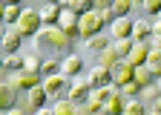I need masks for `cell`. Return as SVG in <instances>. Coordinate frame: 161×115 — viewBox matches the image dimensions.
I'll return each mask as SVG.
<instances>
[{
  "label": "cell",
  "instance_id": "obj_1",
  "mask_svg": "<svg viewBox=\"0 0 161 115\" xmlns=\"http://www.w3.org/2000/svg\"><path fill=\"white\" fill-rule=\"evenodd\" d=\"M32 43H35V46H43V43H46V46H52V49L60 52V49L69 46V37L60 32L58 26H43V29H40V32L32 37Z\"/></svg>",
  "mask_w": 161,
  "mask_h": 115
},
{
  "label": "cell",
  "instance_id": "obj_2",
  "mask_svg": "<svg viewBox=\"0 0 161 115\" xmlns=\"http://www.w3.org/2000/svg\"><path fill=\"white\" fill-rule=\"evenodd\" d=\"M14 26L20 29V35H23V37H35L40 29H43V23H40V12L23 6V12H20V20H17Z\"/></svg>",
  "mask_w": 161,
  "mask_h": 115
},
{
  "label": "cell",
  "instance_id": "obj_3",
  "mask_svg": "<svg viewBox=\"0 0 161 115\" xmlns=\"http://www.w3.org/2000/svg\"><path fill=\"white\" fill-rule=\"evenodd\" d=\"M89 92H92V86H89L86 78H75V81H69V86H66V101H72V104L78 107V104H84V101L89 98Z\"/></svg>",
  "mask_w": 161,
  "mask_h": 115
},
{
  "label": "cell",
  "instance_id": "obj_4",
  "mask_svg": "<svg viewBox=\"0 0 161 115\" xmlns=\"http://www.w3.org/2000/svg\"><path fill=\"white\" fill-rule=\"evenodd\" d=\"M80 72H84V58L80 55H66V58H60V75H64L66 81H75L80 78Z\"/></svg>",
  "mask_w": 161,
  "mask_h": 115
},
{
  "label": "cell",
  "instance_id": "obj_5",
  "mask_svg": "<svg viewBox=\"0 0 161 115\" xmlns=\"http://www.w3.org/2000/svg\"><path fill=\"white\" fill-rule=\"evenodd\" d=\"M78 29H80V37H92V35H101V32H104V20H101L95 12L80 14L78 17Z\"/></svg>",
  "mask_w": 161,
  "mask_h": 115
},
{
  "label": "cell",
  "instance_id": "obj_6",
  "mask_svg": "<svg viewBox=\"0 0 161 115\" xmlns=\"http://www.w3.org/2000/svg\"><path fill=\"white\" fill-rule=\"evenodd\" d=\"M6 84H9V86H14V89H26V92H29V89H35V86H40V84H43V78H40L37 72H26V69H23V72L12 75Z\"/></svg>",
  "mask_w": 161,
  "mask_h": 115
},
{
  "label": "cell",
  "instance_id": "obj_7",
  "mask_svg": "<svg viewBox=\"0 0 161 115\" xmlns=\"http://www.w3.org/2000/svg\"><path fill=\"white\" fill-rule=\"evenodd\" d=\"M20 43H23L20 29H17V26H6V29H3V41H0L3 52H6V55H14V52H20Z\"/></svg>",
  "mask_w": 161,
  "mask_h": 115
},
{
  "label": "cell",
  "instance_id": "obj_8",
  "mask_svg": "<svg viewBox=\"0 0 161 115\" xmlns=\"http://www.w3.org/2000/svg\"><path fill=\"white\" fill-rule=\"evenodd\" d=\"M58 29L64 32V35L69 37V41H75V37H80V29H78V14H72V12H60Z\"/></svg>",
  "mask_w": 161,
  "mask_h": 115
},
{
  "label": "cell",
  "instance_id": "obj_9",
  "mask_svg": "<svg viewBox=\"0 0 161 115\" xmlns=\"http://www.w3.org/2000/svg\"><path fill=\"white\" fill-rule=\"evenodd\" d=\"M132 32V20L130 17H112L109 23V41H124V37H130Z\"/></svg>",
  "mask_w": 161,
  "mask_h": 115
},
{
  "label": "cell",
  "instance_id": "obj_10",
  "mask_svg": "<svg viewBox=\"0 0 161 115\" xmlns=\"http://www.w3.org/2000/svg\"><path fill=\"white\" fill-rule=\"evenodd\" d=\"M86 81H89L92 89H101V86H109V84H112V75H109V69H104V66L95 63V66L86 72Z\"/></svg>",
  "mask_w": 161,
  "mask_h": 115
},
{
  "label": "cell",
  "instance_id": "obj_11",
  "mask_svg": "<svg viewBox=\"0 0 161 115\" xmlns=\"http://www.w3.org/2000/svg\"><path fill=\"white\" fill-rule=\"evenodd\" d=\"M46 89V95H49V101H58V95L64 92V86H69V81L64 78V75H52V78H43V84H40Z\"/></svg>",
  "mask_w": 161,
  "mask_h": 115
},
{
  "label": "cell",
  "instance_id": "obj_12",
  "mask_svg": "<svg viewBox=\"0 0 161 115\" xmlns=\"http://www.w3.org/2000/svg\"><path fill=\"white\" fill-rule=\"evenodd\" d=\"M147 55H150V43H132V49H130V55H127L124 63H130L132 69L135 66H144L147 63Z\"/></svg>",
  "mask_w": 161,
  "mask_h": 115
},
{
  "label": "cell",
  "instance_id": "obj_13",
  "mask_svg": "<svg viewBox=\"0 0 161 115\" xmlns=\"http://www.w3.org/2000/svg\"><path fill=\"white\" fill-rule=\"evenodd\" d=\"M37 12H40V23H43V26H58L64 9H60V3H43Z\"/></svg>",
  "mask_w": 161,
  "mask_h": 115
},
{
  "label": "cell",
  "instance_id": "obj_14",
  "mask_svg": "<svg viewBox=\"0 0 161 115\" xmlns=\"http://www.w3.org/2000/svg\"><path fill=\"white\" fill-rule=\"evenodd\" d=\"M130 37H132V43H150V37H153V23H147V20H132Z\"/></svg>",
  "mask_w": 161,
  "mask_h": 115
},
{
  "label": "cell",
  "instance_id": "obj_15",
  "mask_svg": "<svg viewBox=\"0 0 161 115\" xmlns=\"http://www.w3.org/2000/svg\"><path fill=\"white\" fill-rule=\"evenodd\" d=\"M109 75H112V86H118V89H121L124 84H130V81H132V66L121 61V63H118Z\"/></svg>",
  "mask_w": 161,
  "mask_h": 115
},
{
  "label": "cell",
  "instance_id": "obj_16",
  "mask_svg": "<svg viewBox=\"0 0 161 115\" xmlns=\"http://www.w3.org/2000/svg\"><path fill=\"white\" fill-rule=\"evenodd\" d=\"M14 98H17V89L9 86L6 81H0V109H14Z\"/></svg>",
  "mask_w": 161,
  "mask_h": 115
},
{
  "label": "cell",
  "instance_id": "obj_17",
  "mask_svg": "<svg viewBox=\"0 0 161 115\" xmlns=\"http://www.w3.org/2000/svg\"><path fill=\"white\" fill-rule=\"evenodd\" d=\"M52 115H80V107H75L72 101H66V98H58V101H52Z\"/></svg>",
  "mask_w": 161,
  "mask_h": 115
},
{
  "label": "cell",
  "instance_id": "obj_18",
  "mask_svg": "<svg viewBox=\"0 0 161 115\" xmlns=\"http://www.w3.org/2000/svg\"><path fill=\"white\" fill-rule=\"evenodd\" d=\"M124 107H127V101L121 98V92L118 95H112V98L104 104V109H101V115H124Z\"/></svg>",
  "mask_w": 161,
  "mask_h": 115
},
{
  "label": "cell",
  "instance_id": "obj_19",
  "mask_svg": "<svg viewBox=\"0 0 161 115\" xmlns=\"http://www.w3.org/2000/svg\"><path fill=\"white\" fill-rule=\"evenodd\" d=\"M144 66L153 72V78H155V81L161 78V49L150 46V55H147V63H144Z\"/></svg>",
  "mask_w": 161,
  "mask_h": 115
},
{
  "label": "cell",
  "instance_id": "obj_20",
  "mask_svg": "<svg viewBox=\"0 0 161 115\" xmlns=\"http://www.w3.org/2000/svg\"><path fill=\"white\" fill-rule=\"evenodd\" d=\"M132 81H135L141 89H147V86H153V84H155L153 72H150L147 66H135V69H132Z\"/></svg>",
  "mask_w": 161,
  "mask_h": 115
},
{
  "label": "cell",
  "instance_id": "obj_21",
  "mask_svg": "<svg viewBox=\"0 0 161 115\" xmlns=\"http://www.w3.org/2000/svg\"><path fill=\"white\" fill-rule=\"evenodd\" d=\"M118 63H121V61H118V55H115V49H112V43H109V46H107L104 52H101V55H98V66H104V69H109V72H112V69H115Z\"/></svg>",
  "mask_w": 161,
  "mask_h": 115
},
{
  "label": "cell",
  "instance_id": "obj_22",
  "mask_svg": "<svg viewBox=\"0 0 161 115\" xmlns=\"http://www.w3.org/2000/svg\"><path fill=\"white\" fill-rule=\"evenodd\" d=\"M109 43H112V41H109V35H104V32H101V35H92V37H86V49H89V52H98V55L104 52Z\"/></svg>",
  "mask_w": 161,
  "mask_h": 115
},
{
  "label": "cell",
  "instance_id": "obj_23",
  "mask_svg": "<svg viewBox=\"0 0 161 115\" xmlns=\"http://www.w3.org/2000/svg\"><path fill=\"white\" fill-rule=\"evenodd\" d=\"M20 12H23V6L20 3H6V14H3V26H14L20 20Z\"/></svg>",
  "mask_w": 161,
  "mask_h": 115
},
{
  "label": "cell",
  "instance_id": "obj_24",
  "mask_svg": "<svg viewBox=\"0 0 161 115\" xmlns=\"http://www.w3.org/2000/svg\"><path fill=\"white\" fill-rule=\"evenodd\" d=\"M3 69H9V72H23V55L20 52H14V55H6L3 58Z\"/></svg>",
  "mask_w": 161,
  "mask_h": 115
},
{
  "label": "cell",
  "instance_id": "obj_25",
  "mask_svg": "<svg viewBox=\"0 0 161 115\" xmlns=\"http://www.w3.org/2000/svg\"><path fill=\"white\" fill-rule=\"evenodd\" d=\"M132 6V0H112V17H130Z\"/></svg>",
  "mask_w": 161,
  "mask_h": 115
},
{
  "label": "cell",
  "instance_id": "obj_26",
  "mask_svg": "<svg viewBox=\"0 0 161 115\" xmlns=\"http://www.w3.org/2000/svg\"><path fill=\"white\" fill-rule=\"evenodd\" d=\"M52 75H60V61H55V58H43L40 78H52Z\"/></svg>",
  "mask_w": 161,
  "mask_h": 115
},
{
  "label": "cell",
  "instance_id": "obj_27",
  "mask_svg": "<svg viewBox=\"0 0 161 115\" xmlns=\"http://www.w3.org/2000/svg\"><path fill=\"white\" fill-rule=\"evenodd\" d=\"M112 49L118 55V61H127V55L132 49V37H124V41H112Z\"/></svg>",
  "mask_w": 161,
  "mask_h": 115
},
{
  "label": "cell",
  "instance_id": "obj_28",
  "mask_svg": "<svg viewBox=\"0 0 161 115\" xmlns=\"http://www.w3.org/2000/svg\"><path fill=\"white\" fill-rule=\"evenodd\" d=\"M40 66H43V58H37L35 52L23 55V69H26V72H37V75H40Z\"/></svg>",
  "mask_w": 161,
  "mask_h": 115
},
{
  "label": "cell",
  "instance_id": "obj_29",
  "mask_svg": "<svg viewBox=\"0 0 161 115\" xmlns=\"http://www.w3.org/2000/svg\"><path fill=\"white\" fill-rule=\"evenodd\" d=\"M124 115H147V104L141 101V98H132V101H127Z\"/></svg>",
  "mask_w": 161,
  "mask_h": 115
},
{
  "label": "cell",
  "instance_id": "obj_30",
  "mask_svg": "<svg viewBox=\"0 0 161 115\" xmlns=\"http://www.w3.org/2000/svg\"><path fill=\"white\" fill-rule=\"evenodd\" d=\"M121 98H124V101H132V98H141V86H138L135 81L124 84V86H121Z\"/></svg>",
  "mask_w": 161,
  "mask_h": 115
},
{
  "label": "cell",
  "instance_id": "obj_31",
  "mask_svg": "<svg viewBox=\"0 0 161 115\" xmlns=\"http://www.w3.org/2000/svg\"><path fill=\"white\" fill-rule=\"evenodd\" d=\"M141 95H144V104H153L155 98H161V92H158V86L153 84V86H147V89H141Z\"/></svg>",
  "mask_w": 161,
  "mask_h": 115
},
{
  "label": "cell",
  "instance_id": "obj_32",
  "mask_svg": "<svg viewBox=\"0 0 161 115\" xmlns=\"http://www.w3.org/2000/svg\"><path fill=\"white\" fill-rule=\"evenodd\" d=\"M141 9L158 17V12H161V0H144V3H141Z\"/></svg>",
  "mask_w": 161,
  "mask_h": 115
},
{
  "label": "cell",
  "instance_id": "obj_33",
  "mask_svg": "<svg viewBox=\"0 0 161 115\" xmlns=\"http://www.w3.org/2000/svg\"><path fill=\"white\" fill-rule=\"evenodd\" d=\"M150 46L161 49V23H153V37H150Z\"/></svg>",
  "mask_w": 161,
  "mask_h": 115
},
{
  "label": "cell",
  "instance_id": "obj_34",
  "mask_svg": "<svg viewBox=\"0 0 161 115\" xmlns=\"http://www.w3.org/2000/svg\"><path fill=\"white\" fill-rule=\"evenodd\" d=\"M147 112H155V115H161V98H155L153 104H147Z\"/></svg>",
  "mask_w": 161,
  "mask_h": 115
},
{
  "label": "cell",
  "instance_id": "obj_35",
  "mask_svg": "<svg viewBox=\"0 0 161 115\" xmlns=\"http://www.w3.org/2000/svg\"><path fill=\"white\" fill-rule=\"evenodd\" d=\"M3 14H6V3L0 0V26H3Z\"/></svg>",
  "mask_w": 161,
  "mask_h": 115
},
{
  "label": "cell",
  "instance_id": "obj_36",
  "mask_svg": "<svg viewBox=\"0 0 161 115\" xmlns=\"http://www.w3.org/2000/svg\"><path fill=\"white\" fill-rule=\"evenodd\" d=\"M3 115H26V112H23V109H17V107H14V109H9V112H3Z\"/></svg>",
  "mask_w": 161,
  "mask_h": 115
},
{
  "label": "cell",
  "instance_id": "obj_37",
  "mask_svg": "<svg viewBox=\"0 0 161 115\" xmlns=\"http://www.w3.org/2000/svg\"><path fill=\"white\" fill-rule=\"evenodd\" d=\"M35 115H52V109H49V107H43V109H37Z\"/></svg>",
  "mask_w": 161,
  "mask_h": 115
},
{
  "label": "cell",
  "instance_id": "obj_38",
  "mask_svg": "<svg viewBox=\"0 0 161 115\" xmlns=\"http://www.w3.org/2000/svg\"><path fill=\"white\" fill-rule=\"evenodd\" d=\"M155 86H158V92H161V78H158V81H155Z\"/></svg>",
  "mask_w": 161,
  "mask_h": 115
},
{
  "label": "cell",
  "instance_id": "obj_39",
  "mask_svg": "<svg viewBox=\"0 0 161 115\" xmlns=\"http://www.w3.org/2000/svg\"><path fill=\"white\" fill-rule=\"evenodd\" d=\"M3 29H6V26H0V41H3Z\"/></svg>",
  "mask_w": 161,
  "mask_h": 115
},
{
  "label": "cell",
  "instance_id": "obj_40",
  "mask_svg": "<svg viewBox=\"0 0 161 115\" xmlns=\"http://www.w3.org/2000/svg\"><path fill=\"white\" fill-rule=\"evenodd\" d=\"M155 23H161V12H158V17H155Z\"/></svg>",
  "mask_w": 161,
  "mask_h": 115
},
{
  "label": "cell",
  "instance_id": "obj_41",
  "mask_svg": "<svg viewBox=\"0 0 161 115\" xmlns=\"http://www.w3.org/2000/svg\"><path fill=\"white\" fill-rule=\"evenodd\" d=\"M0 72H3V58H0Z\"/></svg>",
  "mask_w": 161,
  "mask_h": 115
},
{
  "label": "cell",
  "instance_id": "obj_42",
  "mask_svg": "<svg viewBox=\"0 0 161 115\" xmlns=\"http://www.w3.org/2000/svg\"><path fill=\"white\" fill-rule=\"evenodd\" d=\"M147 115H155V112H147Z\"/></svg>",
  "mask_w": 161,
  "mask_h": 115
},
{
  "label": "cell",
  "instance_id": "obj_43",
  "mask_svg": "<svg viewBox=\"0 0 161 115\" xmlns=\"http://www.w3.org/2000/svg\"><path fill=\"white\" fill-rule=\"evenodd\" d=\"M0 115H3V112H0Z\"/></svg>",
  "mask_w": 161,
  "mask_h": 115
}]
</instances>
